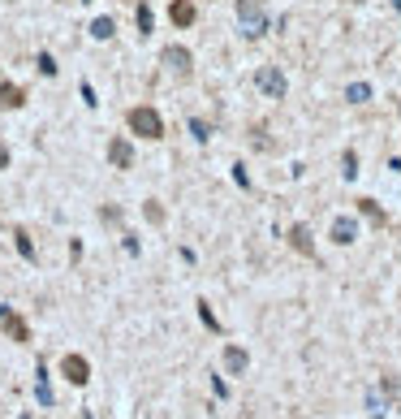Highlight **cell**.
<instances>
[{"instance_id":"6da1fadb","label":"cell","mask_w":401,"mask_h":419,"mask_svg":"<svg viewBox=\"0 0 401 419\" xmlns=\"http://www.w3.org/2000/svg\"><path fill=\"white\" fill-rule=\"evenodd\" d=\"M238 26L246 39H259L268 31V9L259 5V0H238Z\"/></svg>"},{"instance_id":"7a4b0ae2","label":"cell","mask_w":401,"mask_h":419,"mask_svg":"<svg viewBox=\"0 0 401 419\" xmlns=\"http://www.w3.org/2000/svg\"><path fill=\"white\" fill-rule=\"evenodd\" d=\"M126 121H130V130H134L138 138H164V121H160V113H155V109H147V104L130 109V113H126Z\"/></svg>"},{"instance_id":"3957f363","label":"cell","mask_w":401,"mask_h":419,"mask_svg":"<svg viewBox=\"0 0 401 419\" xmlns=\"http://www.w3.org/2000/svg\"><path fill=\"white\" fill-rule=\"evenodd\" d=\"M255 87H259L268 99H285V87H290V82H285V74H280L276 65H263V70L255 74Z\"/></svg>"},{"instance_id":"277c9868","label":"cell","mask_w":401,"mask_h":419,"mask_svg":"<svg viewBox=\"0 0 401 419\" xmlns=\"http://www.w3.org/2000/svg\"><path fill=\"white\" fill-rule=\"evenodd\" d=\"M160 61H164V70H168V74L190 78V52H186L182 43H168V48L160 52Z\"/></svg>"},{"instance_id":"5b68a950","label":"cell","mask_w":401,"mask_h":419,"mask_svg":"<svg viewBox=\"0 0 401 419\" xmlns=\"http://www.w3.org/2000/svg\"><path fill=\"white\" fill-rule=\"evenodd\" d=\"M0 329L9 333V342H22V346L31 342V329H26V320L18 316L13 307H0Z\"/></svg>"},{"instance_id":"8992f818","label":"cell","mask_w":401,"mask_h":419,"mask_svg":"<svg viewBox=\"0 0 401 419\" xmlns=\"http://www.w3.org/2000/svg\"><path fill=\"white\" fill-rule=\"evenodd\" d=\"M61 372H65L70 385H87V381H91V363H87L82 354H65V359H61Z\"/></svg>"},{"instance_id":"52a82bcc","label":"cell","mask_w":401,"mask_h":419,"mask_svg":"<svg viewBox=\"0 0 401 419\" xmlns=\"http://www.w3.org/2000/svg\"><path fill=\"white\" fill-rule=\"evenodd\" d=\"M108 160H112V169H134V147H130V138H112V143H108Z\"/></svg>"},{"instance_id":"ba28073f","label":"cell","mask_w":401,"mask_h":419,"mask_svg":"<svg viewBox=\"0 0 401 419\" xmlns=\"http://www.w3.org/2000/svg\"><path fill=\"white\" fill-rule=\"evenodd\" d=\"M246 368H251V354L242 346H224V372L229 376H242Z\"/></svg>"},{"instance_id":"9c48e42d","label":"cell","mask_w":401,"mask_h":419,"mask_svg":"<svg viewBox=\"0 0 401 419\" xmlns=\"http://www.w3.org/2000/svg\"><path fill=\"white\" fill-rule=\"evenodd\" d=\"M354 238H358V221H354V217H336V221H332V242H336V246H350Z\"/></svg>"},{"instance_id":"30bf717a","label":"cell","mask_w":401,"mask_h":419,"mask_svg":"<svg viewBox=\"0 0 401 419\" xmlns=\"http://www.w3.org/2000/svg\"><path fill=\"white\" fill-rule=\"evenodd\" d=\"M168 18H173L177 26H194V5H190V0H173V5H168Z\"/></svg>"},{"instance_id":"8fae6325","label":"cell","mask_w":401,"mask_h":419,"mask_svg":"<svg viewBox=\"0 0 401 419\" xmlns=\"http://www.w3.org/2000/svg\"><path fill=\"white\" fill-rule=\"evenodd\" d=\"M290 242H294L298 255H311V259H315V242H311V229H307V225H294V229H290Z\"/></svg>"},{"instance_id":"7c38bea8","label":"cell","mask_w":401,"mask_h":419,"mask_svg":"<svg viewBox=\"0 0 401 419\" xmlns=\"http://www.w3.org/2000/svg\"><path fill=\"white\" fill-rule=\"evenodd\" d=\"M35 393H39L43 406H52V385H48V368H43V363L35 368Z\"/></svg>"},{"instance_id":"4fadbf2b","label":"cell","mask_w":401,"mask_h":419,"mask_svg":"<svg viewBox=\"0 0 401 419\" xmlns=\"http://www.w3.org/2000/svg\"><path fill=\"white\" fill-rule=\"evenodd\" d=\"M0 104H5V109H18V104H22V87L5 82V87H0Z\"/></svg>"},{"instance_id":"5bb4252c","label":"cell","mask_w":401,"mask_h":419,"mask_svg":"<svg viewBox=\"0 0 401 419\" xmlns=\"http://www.w3.org/2000/svg\"><path fill=\"white\" fill-rule=\"evenodd\" d=\"M13 242H18V255H22V259H35V242H31L26 229H13Z\"/></svg>"},{"instance_id":"9a60e30c","label":"cell","mask_w":401,"mask_h":419,"mask_svg":"<svg viewBox=\"0 0 401 419\" xmlns=\"http://www.w3.org/2000/svg\"><path fill=\"white\" fill-rule=\"evenodd\" d=\"M112 31H117V26H112V18H95L91 22V35L95 39H112Z\"/></svg>"},{"instance_id":"2e32d148","label":"cell","mask_w":401,"mask_h":419,"mask_svg":"<svg viewBox=\"0 0 401 419\" xmlns=\"http://www.w3.org/2000/svg\"><path fill=\"white\" fill-rule=\"evenodd\" d=\"M358 207H363V212H367V217H371L375 225H384V221H388V217L380 212V203H375V199H358Z\"/></svg>"},{"instance_id":"e0dca14e","label":"cell","mask_w":401,"mask_h":419,"mask_svg":"<svg viewBox=\"0 0 401 419\" xmlns=\"http://www.w3.org/2000/svg\"><path fill=\"white\" fill-rule=\"evenodd\" d=\"M134 22H138V35H151V9H147V5L134 9Z\"/></svg>"},{"instance_id":"ac0fdd59","label":"cell","mask_w":401,"mask_h":419,"mask_svg":"<svg viewBox=\"0 0 401 419\" xmlns=\"http://www.w3.org/2000/svg\"><path fill=\"white\" fill-rule=\"evenodd\" d=\"M346 99H350V104H363V99H371V87H367V82H354V87L346 91Z\"/></svg>"},{"instance_id":"d6986e66","label":"cell","mask_w":401,"mask_h":419,"mask_svg":"<svg viewBox=\"0 0 401 419\" xmlns=\"http://www.w3.org/2000/svg\"><path fill=\"white\" fill-rule=\"evenodd\" d=\"M199 320H203V325H207V329H212V333H220V320H216V316H212V307H207V298H203V303H199Z\"/></svg>"},{"instance_id":"ffe728a7","label":"cell","mask_w":401,"mask_h":419,"mask_svg":"<svg viewBox=\"0 0 401 419\" xmlns=\"http://www.w3.org/2000/svg\"><path fill=\"white\" fill-rule=\"evenodd\" d=\"M190 134H194L199 143H207V138H212V130H207V126H203L199 117H190Z\"/></svg>"},{"instance_id":"44dd1931","label":"cell","mask_w":401,"mask_h":419,"mask_svg":"<svg viewBox=\"0 0 401 419\" xmlns=\"http://www.w3.org/2000/svg\"><path fill=\"white\" fill-rule=\"evenodd\" d=\"M341 165H346V169H341L346 178H358V156L354 151H346V160H341Z\"/></svg>"},{"instance_id":"7402d4cb","label":"cell","mask_w":401,"mask_h":419,"mask_svg":"<svg viewBox=\"0 0 401 419\" xmlns=\"http://www.w3.org/2000/svg\"><path fill=\"white\" fill-rule=\"evenodd\" d=\"M39 74H43V78H52V74H56V61L48 57V52H39Z\"/></svg>"},{"instance_id":"603a6c76","label":"cell","mask_w":401,"mask_h":419,"mask_svg":"<svg viewBox=\"0 0 401 419\" xmlns=\"http://www.w3.org/2000/svg\"><path fill=\"white\" fill-rule=\"evenodd\" d=\"M367 406H371V415H384V410H388V406H384V398H375V393L367 398Z\"/></svg>"},{"instance_id":"cb8c5ba5","label":"cell","mask_w":401,"mask_h":419,"mask_svg":"<svg viewBox=\"0 0 401 419\" xmlns=\"http://www.w3.org/2000/svg\"><path fill=\"white\" fill-rule=\"evenodd\" d=\"M82 99H87V109H95V104H99V99H95V91H91V82H82Z\"/></svg>"},{"instance_id":"d4e9b609","label":"cell","mask_w":401,"mask_h":419,"mask_svg":"<svg viewBox=\"0 0 401 419\" xmlns=\"http://www.w3.org/2000/svg\"><path fill=\"white\" fill-rule=\"evenodd\" d=\"M234 182H238V186H242V190H246V186H251V178H246V169H242V165H238V169H234Z\"/></svg>"},{"instance_id":"484cf974","label":"cell","mask_w":401,"mask_h":419,"mask_svg":"<svg viewBox=\"0 0 401 419\" xmlns=\"http://www.w3.org/2000/svg\"><path fill=\"white\" fill-rule=\"evenodd\" d=\"M5 165H9V151H5V147H0V169H5Z\"/></svg>"},{"instance_id":"4316f807","label":"cell","mask_w":401,"mask_h":419,"mask_svg":"<svg viewBox=\"0 0 401 419\" xmlns=\"http://www.w3.org/2000/svg\"><path fill=\"white\" fill-rule=\"evenodd\" d=\"M82 5H91V0H82Z\"/></svg>"}]
</instances>
